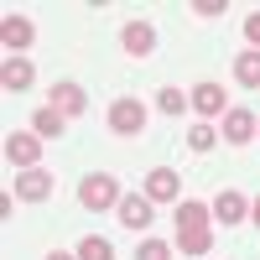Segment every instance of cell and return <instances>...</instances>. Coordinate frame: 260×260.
Wrapping results in <instances>:
<instances>
[{
	"label": "cell",
	"instance_id": "obj_10",
	"mask_svg": "<svg viewBox=\"0 0 260 260\" xmlns=\"http://www.w3.org/2000/svg\"><path fill=\"white\" fill-rule=\"evenodd\" d=\"M255 136H260V120H255L250 110H229V115H224V141H229V146H250Z\"/></svg>",
	"mask_w": 260,
	"mask_h": 260
},
{
	"label": "cell",
	"instance_id": "obj_4",
	"mask_svg": "<svg viewBox=\"0 0 260 260\" xmlns=\"http://www.w3.org/2000/svg\"><path fill=\"white\" fill-rule=\"evenodd\" d=\"M110 130L115 136H141L146 130V104L141 99H115L110 104Z\"/></svg>",
	"mask_w": 260,
	"mask_h": 260
},
{
	"label": "cell",
	"instance_id": "obj_11",
	"mask_svg": "<svg viewBox=\"0 0 260 260\" xmlns=\"http://www.w3.org/2000/svg\"><path fill=\"white\" fill-rule=\"evenodd\" d=\"M52 110H57V115H68V120H78L83 110H89V94H83L78 83L62 78V83H52Z\"/></svg>",
	"mask_w": 260,
	"mask_h": 260
},
{
	"label": "cell",
	"instance_id": "obj_15",
	"mask_svg": "<svg viewBox=\"0 0 260 260\" xmlns=\"http://www.w3.org/2000/svg\"><path fill=\"white\" fill-rule=\"evenodd\" d=\"M62 130H68V115H57L52 104H42V110L31 115V136H42V141H57Z\"/></svg>",
	"mask_w": 260,
	"mask_h": 260
},
{
	"label": "cell",
	"instance_id": "obj_13",
	"mask_svg": "<svg viewBox=\"0 0 260 260\" xmlns=\"http://www.w3.org/2000/svg\"><path fill=\"white\" fill-rule=\"evenodd\" d=\"M31 78H37L31 57H6V68H0V83H6V94H21V89H31Z\"/></svg>",
	"mask_w": 260,
	"mask_h": 260
},
{
	"label": "cell",
	"instance_id": "obj_9",
	"mask_svg": "<svg viewBox=\"0 0 260 260\" xmlns=\"http://www.w3.org/2000/svg\"><path fill=\"white\" fill-rule=\"evenodd\" d=\"M177 187H182V177H177L172 167L146 172V198H151V203H177Z\"/></svg>",
	"mask_w": 260,
	"mask_h": 260
},
{
	"label": "cell",
	"instance_id": "obj_19",
	"mask_svg": "<svg viewBox=\"0 0 260 260\" xmlns=\"http://www.w3.org/2000/svg\"><path fill=\"white\" fill-rule=\"evenodd\" d=\"M187 146H192V151H198V156H203V151H213V146H219V130H213L208 120H198V125L187 130Z\"/></svg>",
	"mask_w": 260,
	"mask_h": 260
},
{
	"label": "cell",
	"instance_id": "obj_16",
	"mask_svg": "<svg viewBox=\"0 0 260 260\" xmlns=\"http://www.w3.org/2000/svg\"><path fill=\"white\" fill-rule=\"evenodd\" d=\"M234 83H240V89H260V52L234 57Z\"/></svg>",
	"mask_w": 260,
	"mask_h": 260
},
{
	"label": "cell",
	"instance_id": "obj_8",
	"mask_svg": "<svg viewBox=\"0 0 260 260\" xmlns=\"http://www.w3.org/2000/svg\"><path fill=\"white\" fill-rule=\"evenodd\" d=\"M120 47L130 57H151L156 52V26H151V21H130V26L120 31Z\"/></svg>",
	"mask_w": 260,
	"mask_h": 260
},
{
	"label": "cell",
	"instance_id": "obj_23",
	"mask_svg": "<svg viewBox=\"0 0 260 260\" xmlns=\"http://www.w3.org/2000/svg\"><path fill=\"white\" fill-rule=\"evenodd\" d=\"M245 42H250V52H260V11L245 16Z\"/></svg>",
	"mask_w": 260,
	"mask_h": 260
},
{
	"label": "cell",
	"instance_id": "obj_20",
	"mask_svg": "<svg viewBox=\"0 0 260 260\" xmlns=\"http://www.w3.org/2000/svg\"><path fill=\"white\" fill-rule=\"evenodd\" d=\"M156 110H161V115H172V120H177V115L187 110V94H182V89H161V94H156Z\"/></svg>",
	"mask_w": 260,
	"mask_h": 260
},
{
	"label": "cell",
	"instance_id": "obj_3",
	"mask_svg": "<svg viewBox=\"0 0 260 260\" xmlns=\"http://www.w3.org/2000/svg\"><path fill=\"white\" fill-rule=\"evenodd\" d=\"M115 219H120V229L136 234V229H151V224H156V213H151V198H146V192H125V198L115 203Z\"/></svg>",
	"mask_w": 260,
	"mask_h": 260
},
{
	"label": "cell",
	"instance_id": "obj_7",
	"mask_svg": "<svg viewBox=\"0 0 260 260\" xmlns=\"http://www.w3.org/2000/svg\"><path fill=\"white\" fill-rule=\"evenodd\" d=\"M31 37H37V26H31L26 16H6V21H0V47H6L11 57L26 52V47H31Z\"/></svg>",
	"mask_w": 260,
	"mask_h": 260
},
{
	"label": "cell",
	"instance_id": "obj_21",
	"mask_svg": "<svg viewBox=\"0 0 260 260\" xmlns=\"http://www.w3.org/2000/svg\"><path fill=\"white\" fill-rule=\"evenodd\" d=\"M136 260H172V245H167V240H146V245L136 250Z\"/></svg>",
	"mask_w": 260,
	"mask_h": 260
},
{
	"label": "cell",
	"instance_id": "obj_14",
	"mask_svg": "<svg viewBox=\"0 0 260 260\" xmlns=\"http://www.w3.org/2000/svg\"><path fill=\"white\" fill-rule=\"evenodd\" d=\"M208 224H213V208H208V203H192V198L177 203V234H187V229H208Z\"/></svg>",
	"mask_w": 260,
	"mask_h": 260
},
{
	"label": "cell",
	"instance_id": "obj_5",
	"mask_svg": "<svg viewBox=\"0 0 260 260\" xmlns=\"http://www.w3.org/2000/svg\"><path fill=\"white\" fill-rule=\"evenodd\" d=\"M52 192H57V177H52V172H42V167H31V172H21V177H16V198H21V203H47Z\"/></svg>",
	"mask_w": 260,
	"mask_h": 260
},
{
	"label": "cell",
	"instance_id": "obj_12",
	"mask_svg": "<svg viewBox=\"0 0 260 260\" xmlns=\"http://www.w3.org/2000/svg\"><path fill=\"white\" fill-rule=\"evenodd\" d=\"M208 208H213V219H219V224H245L250 198H245V192H234V187H224V192H219V198H213Z\"/></svg>",
	"mask_w": 260,
	"mask_h": 260
},
{
	"label": "cell",
	"instance_id": "obj_2",
	"mask_svg": "<svg viewBox=\"0 0 260 260\" xmlns=\"http://www.w3.org/2000/svg\"><path fill=\"white\" fill-rule=\"evenodd\" d=\"M187 104H192V110H198L203 120H213V115H229V94H224V83H213V78L192 83V89H187Z\"/></svg>",
	"mask_w": 260,
	"mask_h": 260
},
{
	"label": "cell",
	"instance_id": "obj_6",
	"mask_svg": "<svg viewBox=\"0 0 260 260\" xmlns=\"http://www.w3.org/2000/svg\"><path fill=\"white\" fill-rule=\"evenodd\" d=\"M42 136H6V161L11 167H21V172H31L37 161H42Z\"/></svg>",
	"mask_w": 260,
	"mask_h": 260
},
{
	"label": "cell",
	"instance_id": "obj_24",
	"mask_svg": "<svg viewBox=\"0 0 260 260\" xmlns=\"http://www.w3.org/2000/svg\"><path fill=\"white\" fill-rule=\"evenodd\" d=\"M47 260H78V255H68V250H52V255H47Z\"/></svg>",
	"mask_w": 260,
	"mask_h": 260
},
{
	"label": "cell",
	"instance_id": "obj_22",
	"mask_svg": "<svg viewBox=\"0 0 260 260\" xmlns=\"http://www.w3.org/2000/svg\"><path fill=\"white\" fill-rule=\"evenodd\" d=\"M224 11H229L224 0H192V16H208L213 21V16H224Z\"/></svg>",
	"mask_w": 260,
	"mask_h": 260
},
{
	"label": "cell",
	"instance_id": "obj_17",
	"mask_svg": "<svg viewBox=\"0 0 260 260\" xmlns=\"http://www.w3.org/2000/svg\"><path fill=\"white\" fill-rule=\"evenodd\" d=\"M73 255H78V260H115V245L104 240V234H83Z\"/></svg>",
	"mask_w": 260,
	"mask_h": 260
},
{
	"label": "cell",
	"instance_id": "obj_25",
	"mask_svg": "<svg viewBox=\"0 0 260 260\" xmlns=\"http://www.w3.org/2000/svg\"><path fill=\"white\" fill-rule=\"evenodd\" d=\"M250 219H255V224H260V198H255V203H250Z\"/></svg>",
	"mask_w": 260,
	"mask_h": 260
},
{
	"label": "cell",
	"instance_id": "obj_18",
	"mask_svg": "<svg viewBox=\"0 0 260 260\" xmlns=\"http://www.w3.org/2000/svg\"><path fill=\"white\" fill-rule=\"evenodd\" d=\"M213 250V229H187L177 234V255H208Z\"/></svg>",
	"mask_w": 260,
	"mask_h": 260
},
{
	"label": "cell",
	"instance_id": "obj_1",
	"mask_svg": "<svg viewBox=\"0 0 260 260\" xmlns=\"http://www.w3.org/2000/svg\"><path fill=\"white\" fill-rule=\"evenodd\" d=\"M120 198H125V192H120V182L110 177V172H89V177L78 182V203L94 208V213H99V208H115Z\"/></svg>",
	"mask_w": 260,
	"mask_h": 260
}]
</instances>
